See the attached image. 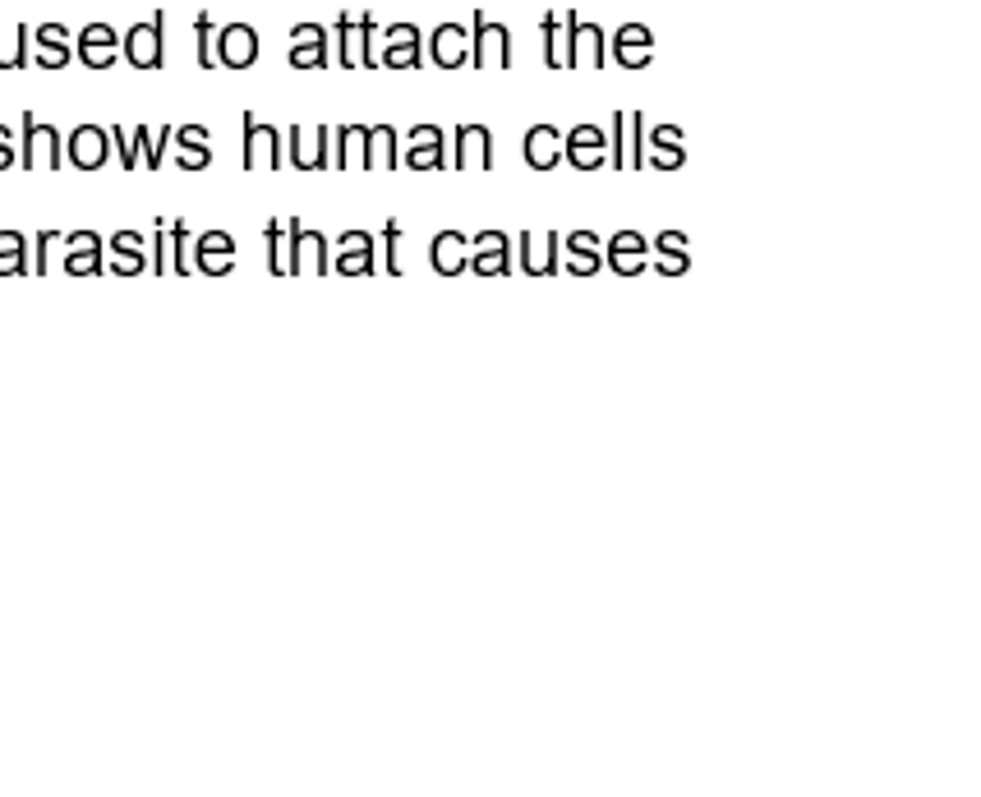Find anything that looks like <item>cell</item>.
<instances>
[{
	"instance_id": "obj_47",
	"label": "cell",
	"mask_w": 981,
	"mask_h": 797,
	"mask_svg": "<svg viewBox=\"0 0 981 797\" xmlns=\"http://www.w3.org/2000/svg\"><path fill=\"white\" fill-rule=\"evenodd\" d=\"M10 167H14V130L0 125V171H10Z\"/></svg>"
},
{
	"instance_id": "obj_28",
	"label": "cell",
	"mask_w": 981,
	"mask_h": 797,
	"mask_svg": "<svg viewBox=\"0 0 981 797\" xmlns=\"http://www.w3.org/2000/svg\"><path fill=\"white\" fill-rule=\"evenodd\" d=\"M402 134H396L392 125H370V134H364V171H396L402 167V143H396Z\"/></svg>"
},
{
	"instance_id": "obj_24",
	"label": "cell",
	"mask_w": 981,
	"mask_h": 797,
	"mask_svg": "<svg viewBox=\"0 0 981 797\" xmlns=\"http://www.w3.org/2000/svg\"><path fill=\"white\" fill-rule=\"evenodd\" d=\"M327 28L323 23H295L291 28V70H323L327 65Z\"/></svg>"
},
{
	"instance_id": "obj_16",
	"label": "cell",
	"mask_w": 981,
	"mask_h": 797,
	"mask_svg": "<svg viewBox=\"0 0 981 797\" xmlns=\"http://www.w3.org/2000/svg\"><path fill=\"white\" fill-rule=\"evenodd\" d=\"M286 139H291V162H295V171H323V167H332V130H327V125H314V130L295 125Z\"/></svg>"
},
{
	"instance_id": "obj_4",
	"label": "cell",
	"mask_w": 981,
	"mask_h": 797,
	"mask_svg": "<svg viewBox=\"0 0 981 797\" xmlns=\"http://www.w3.org/2000/svg\"><path fill=\"white\" fill-rule=\"evenodd\" d=\"M471 65H479V70H507L512 65V33H507V23L488 19L484 10L471 14Z\"/></svg>"
},
{
	"instance_id": "obj_32",
	"label": "cell",
	"mask_w": 981,
	"mask_h": 797,
	"mask_svg": "<svg viewBox=\"0 0 981 797\" xmlns=\"http://www.w3.org/2000/svg\"><path fill=\"white\" fill-rule=\"evenodd\" d=\"M604 268V240L595 231H572L567 235V272L576 278H595Z\"/></svg>"
},
{
	"instance_id": "obj_46",
	"label": "cell",
	"mask_w": 981,
	"mask_h": 797,
	"mask_svg": "<svg viewBox=\"0 0 981 797\" xmlns=\"http://www.w3.org/2000/svg\"><path fill=\"white\" fill-rule=\"evenodd\" d=\"M51 244H60V235H55V231H42V235H38V259L28 263V268H33V272H47V268H51Z\"/></svg>"
},
{
	"instance_id": "obj_3",
	"label": "cell",
	"mask_w": 981,
	"mask_h": 797,
	"mask_svg": "<svg viewBox=\"0 0 981 797\" xmlns=\"http://www.w3.org/2000/svg\"><path fill=\"white\" fill-rule=\"evenodd\" d=\"M23 171H60L65 162V139L55 125H42L33 111H23V148H19Z\"/></svg>"
},
{
	"instance_id": "obj_29",
	"label": "cell",
	"mask_w": 981,
	"mask_h": 797,
	"mask_svg": "<svg viewBox=\"0 0 981 797\" xmlns=\"http://www.w3.org/2000/svg\"><path fill=\"white\" fill-rule=\"evenodd\" d=\"M520 152H526V162L535 171H554L563 162V130L558 125H530L526 130V143H520Z\"/></svg>"
},
{
	"instance_id": "obj_15",
	"label": "cell",
	"mask_w": 981,
	"mask_h": 797,
	"mask_svg": "<svg viewBox=\"0 0 981 797\" xmlns=\"http://www.w3.org/2000/svg\"><path fill=\"white\" fill-rule=\"evenodd\" d=\"M563 158L576 167V171H595L608 162V134L599 125H576L563 134Z\"/></svg>"
},
{
	"instance_id": "obj_40",
	"label": "cell",
	"mask_w": 981,
	"mask_h": 797,
	"mask_svg": "<svg viewBox=\"0 0 981 797\" xmlns=\"http://www.w3.org/2000/svg\"><path fill=\"white\" fill-rule=\"evenodd\" d=\"M28 272V240L19 231H0V278H23Z\"/></svg>"
},
{
	"instance_id": "obj_2",
	"label": "cell",
	"mask_w": 981,
	"mask_h": 797,
	"mask_svg": "<svg viewBox=\"0 0 981 797\" xmlns=\"http://www.w3.org/2000/svg\"><path fill=\"white\" fill-rule=\"evenodd\" d=\"M646 111H613V134H608V167L640 171L646 167Z\"/></svg>"
},
{
	"instance_id": "obj_14",
	"label": "cell",
	"mask_w": 981,
	"mask_h": 797,
	"mask_svg": "<svg viewBox=\"0 0 981 797\" xmlns=\"http://www.w3.org/2000/svg\"><path fill=\"white\" fill-rule=\"evenodd\" d=\"M60 244H65V272L70 278H98V272L107 268V244L98 231H70L60 235Z\"/></svg>"
},
{
	"instance_id": "obj_36",
	"label": "cell",
	"mask_w": 981,
	"mask_h": 797,
	"mask_svg": "<svg viewBox=\"0 0 981 797\" xmlns=\"http://www.w3.org/2000/svg\"><path fill=\"white\" fill-rule=\"evenodd\" d=\"M28 23H0V70H23L28 65Z\"/></svg>"
},
{
	"instance_id": "obj_12",
	"label": "cell",
	"mask_w": 981,
	"mask_h": 797,
	"mask_svg": "<svg viewBox=\"0 0 981 797\" xmlns=\"http://www.w3.org/2000/svg\"><path fill=\"white\" fill-rule=\"evenodd\" d=\"M190 263L203 278H226L235 268V240L226 231H203L194 244H190Z\"/></svg>"
},
{
	"instance_id": "obj_43",
	"label": "cell",
	"mask_w": 981,
	"mask_h": 797,
	"mask_svg": "<svg viewBox=\"0 0 981 797\" xmlns=\"http://www.w3.org/2000/svg\"><path fill=\"white\" fill-rule=\"evenodd\" d=\"M212 38H218V33H212V14L199 10V14H194V42H199V65H203V70L218 65V60H212Z\"/></svg>"
},
{
	"instance_id": "obj_19",
	"label": "cell",
	"mask_w": 981,
	"mask_h": 797,
	"mask_svg": "<svg viewBox=\"0 0 981 797\" xmlns=\"http://www.w3.org/2000/svg\"><path fill=\"white\" fill-rule=\"evenodd\" d=\"M402 162L411 171H443L447 167V134L438 125H415L411 130V143L402 152Z\"/></svg>"
},
{
	"instance_id": "obj_25",
	"label": "cell",
	"mask_w": 981,
	"mask_h": 797,
	"mask_svg": "<svg viewBox=\"0 0 981 797\" xmlns=\"http://www.w3.org/2000/svg\"><path fill=\"white\" fill-rule=\"evenodd\" d=\"M456 167L462 171H494V130L462 125L456 130Z\"/></svg>"
},
{
	"instance_id": "obj_37",
	"label": "cell",
	"mask_w": 981,
	"mask_h": 797,
	"mask_svg": "<svg viewBox=\"0 0 981 797\" xmlns=\"http://www.w3.org/2000/svg\"><path fill=\"white\" fill-rule=\"evenodd\" d=\"M263 244H267V272L272 278H291V231L282 222H267Z\"/></svg>"
},
{
	"instance_id": "obj_27",
	"label": "cell",
	"mask_w": 981,
	"mask_h": 797,
	"mask_svg": "<svg viewBox=\"0 0 981 797\" xmlns=\"http://www.w3.org/2000/svg\"><path fill=\"white\" fill-rule=\"evenodd\" d=\"M107 158H111V134L102 125H79L70 134V162L79 171H98L107 167Z\"/></svg>"
},
{
	"instance_id": "obj_13",
	"label": "cell",
	"mask_w": 981,
	"mask_h": 797,
	"mask_svg": "<svg viewBox=\"0 0 981 797\" xmlns=\"http://www.w3.org/2000/svg\"><path fill=\"white\" fill-rule=\"evenodd\" d=\"M428 60L438 70H462L471 65V28L466 23H438L428 33Z\"/></svg>"
},
{
	"instance_id": "obj_23",
	"label": "cell",
	"mask_w": 981,
	"mask_h": 797,
	"mask_svg": "<svg viewBox=\"0 0 981 797\" xmlns=\"http://www.w3.org/2000/svg\"><path fill=\"white\" fill-rule=\"evenodd\" d=\"M687 134L678 125H655L646 130V162L655 171H682L687 167Z\"/></svg>"
},
{
	"instance_id": "obj_20",
	"label": "cell",
	"mask_w": 981,
	"mask_h": 797,
	"mask_svg": "<svg viewBox=\"0 0 981 797\" xmlns=\"http://www.w3.org/2000/svg\"><path fill=\"white\" fill-rule=\"evenodd\" d=\"M424 56V42H419V28L415 23H392L383 33V51H378V65L387 70H415Z\"/></svg>"
},
{
	"instance_id": "obj_44",
	"label": "cell",
	"mask_w": 981,
	"mask_h": 797,
	"mask_svg": "<svg viewBox=\"0 0 981 797\" xmlns=\"http://www.w3.org/2000/svg\"><path fill=\"white\" fill-rule=\"evenodd\" d=\"M148 268L158 272H171V240H166V222H158V231H152V259H148Z\"/></svg>"
},
{
	"instance_id": "obj_33",
	"label": "cell",
	"mask_w": 981,
	"mask_h": 797,
	"mask_svg": "<svg viewBox=\"0 0 981 797\" xmlns=\"http://www.w3.org/2000/svg\"><path fill=\"white\" fill-rule=\"evenodd\" d=\"M171 139H175V162L185 167V171H203V167H212V134H208V125H180V130H171Z\"/></svg>"
},
{
	"instance_id": "obj_26",
	"label": "cell",
	"mask_w": 981,
	"mask_h": 797,
	"mask_svg": "<svg viewBox=\"0 0 981 797\" xmlns=\"http://www.w3.org/2000/svg\"><path fill=\"white\" fill-rule=\"evenodd\" d=\"M428 263H434L438 278H456V272L471 268V240L462 231H438L428 244Z\"/></svg>"
},
{
	"instance_id": "obj_10",
	"label": "cell",
	"mask_w": 981,
	"mask_h": 797,
	"mask_svg": "<svg viewBox=\"0 0 981 797\" xmlns=\"http://www.w3.org/2000/svg\"><path fill=\"white\" fill-rule=\"evenodd\" d=\"M520 272L526 278H554V272L563 268V235L558 231H539V235H520Z\"/></svg>"
},
{
	"instance_id": "obj_42",
	"label": "cell",
	"mask_w": 981,
	"mask_h": 797,
	"mask_svg": "<svg viewBox=\"0 0 981 797\" xmlns=\"http://www.w3.org/2000/svg\"><path fill=\"white\" fill-rule=\"evenodd\" d=\"M383 268L392 272V278H402V222H387L383 226Z\"/></svg>"
},
{
	"instance_id": "obj_9",
	"label": "cell",
	"mask_w": 981,
	"mask_h": 797,
	"mask_svg": "<svg viewBox=\"0 0 981 797\" xmlns=\"http://www.w3.org/2000/svg\"><path fill=\"white\" fill-rule=\"evenodd\" d=\"M212 60L226 70H250L259 60V28L254 23H226L218 38H212Z\"/></svg>"
},
{
	"instance_id": "obj_22",
	"label": "cell",
	"mask_w": 981,
	"mask_h": 797,
	"mask_svg": "<svg viewBox=\"0 0 981 797\" xmlns=\"http://www.w3.org/2000/svg\"><path fill=\"white\" fill-rule=\"evenodd\" d=\"M613 60H618L623 70H646L655 60V33L646 23H623L618 33H613Z\"/></svg>"
},
{
	"instance_id": "obj_39",
	"label": "cell",
	"mask_w": 981,
	"mask_h": 797,
	"mask_svg": "<svg viewBox=\"0 0 981 797\" xmlns=\"http://www.w3.org/2000/svg\"><path fill=\"white\" fill-rule=\"evenodd\" d=\"M364 134H370V125H342V130H332V167H336V171H346L355 152H360V162H364Z\"/></svg>"
},
{
	"instance_id": "obj_1",
	"label": "cell",
	"mask_w": 981,
	"mask_h": 797,
	"mask_svg": "<svg viewBox=\"0 0 981 797\" xmlns=\"http://www.w3.org/2000/svg\"><path fill=\"white\" fill-rule=\"evenodd\" d=\"M336 65L342 70H378V19L364 10V14H351L342 10L336 14Z\"/></svg>"
},
{
	"instance_id": "obj_41",
	"label": "cell",
	"mask_w": 981,
	"mask_h": 797,
	"mask_svg": "<svg viewBox=\"0 0 981 797\" xmlns=\"http://www.w3.org/2000/svg\"><path fill=\"white\" fill-rule=\"evenodd\" d=\"M166 240H171V272L175 278H190L194 272V263H190V244H194L190 222H166Z\"/></svg>"
},
{
	"instance_id": "obj_38",
	"label": "cell",
	"mask_w": 981,
	"mask_h": 797,
	"mask_svg": "<svg viewBox=\"0 0 981 797\" xmlns=\"http://www.w3.org/2000/svg\"><path fill=\"white\" fill-rule=\"evenodd\" d=\"M134 139V152L143 158L148 171H162V158H166V143H171V130H148V125H134L130 130Z\"/></svg>"
},
{
	"instance_id": "obj_30",
	"label": "cell",
	"mask_w": 981,
	"mask_h": 797,
	"mask_svg": "<svg viewBox=\"0 0 981 797\" xmlns=\"http://www.w3.org/2000/svg\"><path fill=\"white\" fill-rule=\"evenodd\" d=\"M111 272H120V278H139V272L148 268V244H143V235L139 231H115L111 235Z\"/></svg>"
},
{
	"instance_id": "obj_34",
	"label": "cell",
	"mask_w": 981,
	"mask_h": 797,
	"mask_svg": "<svg viewBox=\"0 0 981 797\" xmlns=\"http://www.w3.org/2000/svg\"><path fill=\"white\" fill-rule=\"evenodd\" d=\"M650 254H659V259H655V268L664 272V278H682V272L691 268L687 235H682V231H659V235L650 240Z\"/></svg>"
},
{
	"instance_id": "obj_35",
	"label": "cell",
	"mask_w": 981,
	"mask_h": 797,
	"mask_svg": "<svg viewBox=\"0 0 981 797\" xmlns=\"http://www.w3.org/2000/svg\"><path fill=\"white\" fill-rule=\"evenodd\" d=\"M539 33H544V65H548V70H567L563 14H558V10H544V19H539Z\"/></svg>"
},
{
	"instance_id": "obj_11",
	"label": "cell",
	"mask_w": 981,
	"mask_h": 797,
	"mask_svg": "<svg viewBox=\"0 0 981 797\" xmlns=\"http://www.w3.org/2000/svg\"><path fill=\"white\" fill-rule=\"evenodd\" d=\"M604 263L618 272V278H640L650 268V240L640 231H618L604 244Z\"/></svg>"
},
{
	"instance_id": "obj_17",
	"label": "cell",
	"mask_w": 981,
	"mask_h": 797,
	"mask_svg": "<svg viewBox=\"0 0 981 797\" xmlns=\"http://www.w3.org/2000/svg\"><path fill=\"white\" fill-rule=\"evenodd\" d=\"M471 272H479V278H507L512 272V240L503 231H479L471 235Z\"/></svg>"
},
{
	"instance_id": "obj_18",
	"label": "cell",
	"mask_w": 981,
	"mask_h": 797,
	"mask_svg": "<svg viewBox=\"0 0 981 797\" xmlns=\"http://www.w3.org/2000/svg\"><path fill=\"white\" fill-rule=\"evenodd\" d=\"M74 56L83 60L88 70H111L120 56V33L111 23H88L83 33L74 38Z\"/></svg>"
},
{
	"instance_id": "obj_5",
	"label": "cell",
	"mask_w": 981,
	"mask_h": 797,
	"mask_svg": "<svg viewBox=\"0 0 981 797\" xmlns=\"http://www.w3.org/2000/svg\"><path fill=\"white\" fill-rule=\"evenodd\" d=\"M120 51H125V60L134 70H158L162 56H166V14L158 10L148 23H134L125 38H120Z\"/></svg>"
},
{
	"instance_id": "obj_6",
	"label": "cell",
	"mask_w": 981,
	"mask_h": 797,
	"mask_svg": "<svg viewBox=\"0 0 981 797\" xmlns=\"http://www.w3.org/2000/svg\"><path fill=\"white\" fill-rule=\"evenodd\" d=\"M240 125H244V158H240L244 171H277L282 167V130L254 120V111H244Z\"/></svg>"
},
{
	"instance_id": "obj_7",
	"label": "cell",
	"mask_w": 981,
	"mask_h": 797,
	"mask_svg": "<svg viewBox=\"0 0 981 797\" xmlns=\"http://www.w3.org/2000/svg\"><path fill=\"white\" fill-rule=\"evenodd\" d=\"M563 38H567V70H576V65L604 70V28L599 23H586L576 10H567L563 14Z\"/></svg>"
},
{
	"instance_id": "obj_31",
	"label": "cell",
	"mask_w": 981,
	"mask_h": 797,
	"mask_svg": "<svg viewBox=\"0 0 981 797\" xmlns=\"http://www.w3.org/2000/svg\"><path fill=\"white\" fill-rule=\"evenodd\" d=\"M33 42H38V65H42V70H65V65H70L74 47H70V28H65V23H42V28H33Z\"/></svg>"
},
{
	"instance_id": "obj_8",
	"label": "cell",
	"mask_w": 981,
	"mask_h": 797,
	"mask_svg": "<svg viewBox=\"0 0 981 797\" xmlns=\"http://www.w3.org/2000/svg\"><path fill=\"white\" fill-rule=\"evenodd\" d=\"M286 231H291V278H300V272H310V278L332 272V244L323 231H304L295 218L286 222Z\"/></svg>"
},
{
	"instance_id": "obj_21",
	"label": "cell",
	"mask_w": 981,
	"mask_h": 797,
	"mask_svg": "<svg viewBox=\"0 0 981 797\" xmlns=\"http://www.w3.org/2000/svg\"><path fill=\"white\" fill-rule=\"evenodd\" d=\"M332 272H342V278H370L374 272V235L370 231H346L342 240H336Z\"/></svg>"
},
{
	"instance_id": "obj_45",
	"label": "cell",
	"mask_w": 981,
	"mask_h": 797,
	"mask_svg": "<svg viewBox=\"0 0 981 797\" xmlns=\"http://www.w3.org/2000/svg\"><path fill=\"white\" fill-rule=\"evenodd\" d=\"M107 134H111V143H115V152H120V167L134 171V167H139V152H134L130 130H125V125H115V130H107Z\"/></svg>"
}]
</instances>
